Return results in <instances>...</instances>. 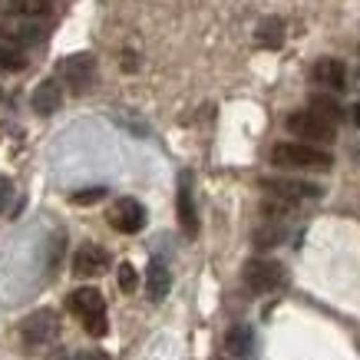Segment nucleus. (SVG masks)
Segmentation results:
<instances>
[{
    "instance_id": "1",
    "label": "nucleus",
    "mask_w": 360,
    "mask_h": 360,
    "mask_svg": "<svg viewBox=\"0 0 360 360\" xmlns=\"http://www.w3.org/2000/svg\"><path fill=\"white\" fill-rule=\"evenodd\" d=\"M271 162L278 169H330L334 155L307 142H278L271 149Z\"/></svg>"
},
{
    "instance_id": "2",
    "label": "nucleus",
    "mask_w": 360,
    "mask_h": 360,
    "mask_svg": "<svg viewBox=\"0 0 360 360\" xmlns=\"http://www.w3.org/2000/svg\"><path fill=\"white\" fill-rule=\"evenodd\" d=\"M70 311L79 317V324L86 328L89 338H106L110 321H106V301L96 288H77L70 295Z\"/></svg>"
},
{
    "instance_id": "3",
    "label": "nucleus",
    "mask_w": 360,
    "mask_h": 360,
    "mask_svg": "<svg viewBox=\"0 0 360 360\" xmlns=\"http://www.w3.org/2000/svg\"><path fill=\"white\" fill-rule=\"evenodd\" d=\"M288 132L297 136L307 146H330L338 139V126L328 120H321L314 110H297L288 116Z\"/></svg>"
},
{
    "instance_id": "4",
    "label": "nucleus",
    "mask_w": 360,
    "mask_h": 360,
    "mask_svg": "<svg viewBox=\"0 0 360 360\" xmlns=\"http://www.w3.org/2000/svg\"><path fill=\"white\" fill-rule=\"evenodd\" d=\"M245 284L251 295H271L284 284V268L271 258H251L245 264Z\"/></svg>"
},
{
    "instance_id": "5",
    "label": "nucleus",
    "mask_w": 360,
    "mask_h": 360,
    "mask_svg": "<svg viewBox=\"0 0 360 360\" xmlns=\"http://www.w3.org/2000/svg\"><path fill=\"white\" fill-rule=\"evenodd\" d=\"M146 205L142 202H136V198H116L110 208V225L116 231H122V235H136V231L146 229Z\"/></svg>"
},
{
    "instance_id": "6",
    "label": "nucleus",
    "mask_w": 360,
    "mask_h": 360,
    "mask_svg": "<svg viewBox=\"0 0 360 360\" xmlns=\"http://www.w3.org/2000/svg\"><path fill=\"white\" fill-rule=\"evenodd\" d=\"M262 188L268 192V195L281 198V202H314V198L324 195L321 186H314V182H301V179H264Z\"/></svg>"
},
{
    "instance_id": "7",
    "label": "nucleus",
    "mask_w": 360,
    "mask_h": 360,
    "mask_svg": "<svg viewBox=\"0 0 360 360\" xmlns=\"http://www.w3.org/2000/svg\"><path fill=\"white\" fill-rule=\"evenodd\" d=\"M60 79L70 83V89H77V93L89 89L93 86V79H96V60H93V53L66 56L63 63H60Z\"/></svg>"
},
{
    "instance_id": "8",
    "label": "nucleus",
    "mask_w": 360,
    "mask_h": 360,
    "mask_svg": "<svg viewBox=\"0 0 360 360\" xmlns=\"http://www.w3.org/2000/svg\"><path fill=\"white\" fill-rule=\"evenodd\" d=\"M20 334H23V340H27L30 347H40V344H46V340H53V334H56V314H53V311H46V307L33 311V314L23 317Z\"/></svg>"
},
{
    "instance_id": "9",
    "label": "nucleus",
    "mask_w": 360,
    "mask_h": 360,
    "mask_svg": "<svg viewBox=\"0 0 360 360\" xmlns=\"http://www.w3.org/2000/svg\"><path fill=\"white\" fill-rule=\"evenodd\" d=\"M0 37H7V40H17V44H40L46 37L44 23H37L33 17H4L0 20Z\"/></svg>"
},
{
    "instance_id": "10",
    "label": "nucleus",
    "mask_w": 360,
    "mask_h": 360,
    "mask_svg": "<svg viewBox=\"0 0 360 360\" xmlns=\"http://www.w3.org/2000/svg\"><path fill=\"white\" fill-rule=\"evenodd\" d=\"M110 268V255L99 248V245H83L73 258V274L77 278H96Z\"/></svg>"
},
{
    "instance_id": "11",
    "label": "nucleus",
    "mask_w": 360,
    "mask_h": 360,
    "mask_svg": "<svg viewBox=\"0 0 360 360\" xmlns=\"http://www.w3.org/2000/svg\"><path fill=\"white\" fill-rule=\"evenodd\" d=\"M314 83L317 86L330 89V93H340V89L347 86V66L334 60V56H324V60H317L314 63Z\"/></svg>"
},
{
    "instance_id": "12",
    "label": "nucleus",
    "mask_w": 360,
    "mask_h": 360,
    "mask_svg": "<svg viewBox=\"0 0 360 360\" xmlns=\"http://www.w3.org/2000/svg\"><path fill=\"white\" fill-rule=\"evenodd\" d=\"M179 225H182V231L188 238L198 231V215H195V202H192V179H188V172H182V179H179Z\"/></svg>"
},
{
    "instance_id": "13",
    "label": "nucleus",
    "mask_w": 360,
    "mask_h": 360,
    "mask_svg": "<svg viewBox=\"0 0 360 360\" xmlns=\"http://www.w3.org/2000/svg\"><path fill=\"white\" fill-rule=\"evenodd\" d=\"M169 288H172V274L159 258H153L149 271H146V295H149V301H162L169 295Z\"/></svg>"
},
{
    "instance_id": "14",
    "label": "nucleus",
    "mask_w": 360,
    "mask_h": 360,
    "mask_svg": "<svg viewBox=\"0 0 360 360\" xmlns=\"http://www.w3.org/2000/svg\"><path fill=\"white\" fill-rule=\"evenodd\" d=\"M60 103H63V89L56 79H44L40 86L33 89V110L40 112V116H50V112L60 110Z\"/></svg>"
},
{
    "instance_id": "15",
    "label": "nucleus",
    "mask_w": 360,
    "mask_h": 360,
    "mask_svg": "<svg viewBox=\"0 0 360 360\" xmlns=\"http://www.w3.org/2000/svg\"><path fill=\"white\" fill-rule=\"evenodd\" d=\"M225 350H229L231 357H251V350H255V330L248 324H235V328L225 334Z\"/></svg>"
},
{
    "instance_id": "16",
    "label": "nucleus",
    "mask_w": 360,
    "mask_h": 360,
    "mask_svg": "<svg viewBox=\"0 0 360 360\" xmlns=\"http://www.w3.org/2000/svg\"><path fill=\"white\" fill-rule=\"evenodd\" d=\"M311 110H314L321 120L334 122V126L344 120V110H340V103H338L334 96H328V93H314V96H311Z\"/></svg>"
},
{
    "instance_id": "17",
    "label": "nucleus",
    "mask_w": 360,
    "mask_h": 360,
    "mask_svg": "<svg viewBox=\"0 0 360 360\" xmlns=\"http://www.w3.org/2000/svg\"><path fill=\"white\" fill-rule=\"evenodd\" d=\"M258 44L278 50V46L284 44V23L274 20V17H271V20H264L262 27H258Z\"/></svg>"
},
{
    "instance_id": "18",
    "label": "nucleus",
    "mask_w": 360,
    "mask_h": 360,
    "mask_svg": "<svg viewBox=\"0 0 360 360\" xmlns=\"http://www.w3.org/2000/svg\"><path fill=\"white\" fill-rule=\"evenodd\" d=\"M23 66H27V60H23V53L17 50V46L0 44V70H7V73H17V70H23Z\"/></svg>"
},
{
    "instance_id": "19",
    "label": "nucleus",
    "mask_w": 360,
    "mask_h": 360,
    "mask_svg": "<svg viewBox=\"0 0 360 360\" xmlns=\"http://www.w3.org/2000/svg\"><path fill=\"white\" fill-rule=\"evenodd\" d=\"M53 0H13V11L20 17H37V13H46Z\"/></svg>"
},
{
    "instance_id": "20",
    "label": "nucleus",
    "mask_w": 360,
    "mask_h": 360,
    "mask_svg": "<svg viewBox=\"0 0 360 360\" xmlns=\"http://www.w3.org/2000/svg\"><path fill=\"white\" fill-rule=\"evenodd\" d=\"M120 288L126 295H136V288H139V274H136V268L129 262L120 264Z\"/></svg>"
},
{
    "instance_id": "21",
    "label": "nucleus",
    "mask_w": 360,
    "mask_h": 360,
    "mask_svg": "<svg viewBox=\"0 0 360 360\" xmlns=\"http://www.w3.org/2000/svg\"><path fill=\"white\" fill-rule=\"evenodd\" d=\"M103 195H106V188H86V192H77V195H73V205H93V202H99Z\"/></svg>"
},
{
    "instance_id": "22",
    "label": "nucleus",
    "mask_w": 360,
    "mask_h": 360,
    "mask_svg": "<svg viewBox=\"0 0 360 360\" xmlns=\"http://www.w3.org/2000/svg\"><path fill=\"white\" fill-rule=\"evenodd\" d=\"M11 198H13V182L7 175H0V215H4V208L11 205Z\"/></svg>"
},
{
    "instance_id": "23",
    "label": "nucleus",
    "mask_w": 360,
    "mask_h": 360,
    "mask_svg": "<svg viewBox=\"0 0 360 360\" xmlns=\"http://www.w3.org/2000/svg\"><path fill=\"white\" fill-rule=\"evenodd\" d=\"M73 360H110V354H103V350H79V354H73Z\"/></svg>"
}]
</instances>
